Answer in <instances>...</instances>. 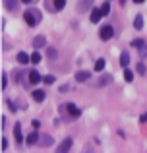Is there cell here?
Segmentation results:
<instances>
[{"instance_id": "cell-1", "label": "cell", "mask_w": 147, "mask_h": 153, "mask_svg": "<svg viewBox=\"0 0 147 153\" xmlns=\"http://www.w3.org/2000/svg\"><path fill=\"white\" fill-rule=\"evenodd\" d=\"M23 19H25L27 25H39L41 23V12L37 10V8H27L25 12H23Z\"/></svg>"}, {"instance_id": "cell-2", "label": "cell", "mask_w": 147, "mask_h": 153, "mask_svg": "<svg viewBox=\"0 0 147 153\" xmlns=\"http://www.w3.org/2000/svg\"><path fill=\"white\" fill-rule=\"evenodd\" d=\"M99 35H101L103 41H109V39H112V37H114V29H112V25H103V27H101V31H99Z\"/></svg>"}, {"instance_id": "cell-3", "label": "cell", "mask_w": 147, "mask_h": 153, "mask_svg": "<svg viewBox=\"0 0 147 153\" xmlns=\"http://www.w3.org/2000/svg\"><path fill=\"white\" fill-rule=\"evenodd\" d=\"M95 0H78V12L83 14V12H89L91 6H93Z\"/></svg>"}, {"instance_id": "cell-4", "label": "cell", "mask_w": 147, "mask_h": 153, "mask_svg": "<svg viewBox=\"0 0 147 153\" xmlns=\"http://www.w3.org/2000/svg\"><path fill=\"white\" fill-rule=\"evenodd\" d=\"M64 108H66V111H68V114L72 116V118H78V116L81 114V112H79V108L75 107L74 103H66V105H64Z\"/></svg>"}, {"instance_id": "cell-5", "label": "cell", "mask_w": 147, "mask_h": 153, "mask_svg": "<svg viewBox=\"0 0 147 153\" xmlns=\"http://www.w3.org/2000/svg\"><path fill=\"white\" fill-rule=\"evenodd\" d=\"M72 138H66L64 140V142H62L60 143V146H58V151H60V153H64V151H70V149H72Z\"/></svg>"}, {"instance_id": "cell-6", "label": "cell", "mask_w": 147, "mask_h": 153, "mask_svg": "<svg viewBox=\"0 0 147 153\" xmlns=\"http://www.w3.org/2000/svg\"><path fill=\"white\" fill-rule=\"evenodd\" d=\"M39 138H41V136H39L37 132L33 130V132H31V134L25 138V143H27V146H33V143H37V142H39Z\"/></svg>"}, {"instance_id": "cell-7", "label": "cell", "mask_w": 147, "mask_h": 153, "mask_svg": "<svg viewBox=\"0 0 147 153\" xmlns=\"http://www.w3.org/2000/svg\"><path fill=\"white\" fill-rule=\"evenodd\" d=\"M47 45V39L43 37V35H37V37L33 39V49H41V47Z\"/></svg>"}, {"instance_id": "cell-8", "label": "cell", "mask_w": 147, "mask_h": 153, "mask_svg": "<svg viewBox=\"0 0 147 153\" xmlns=\"http://www.w3.org/2000/svg\"><path fill=\"white\" fill-rule=\"evenodd\" d=\"M14 138H16V142H18V143L23 142V134H21V126H19V124H16V126H14Z\"/></svg>"}, {"instance_id": "cell-9", "label": "cell", "mask_w": 147, "mask_h": 153, "mask_svg": "<svg viewBox=\"0 0 147 153\" xmlns=\"http://www.w3.org/2000/svg\"><path fill=\"white\" fill-rule=\"evenodd\" d=\"M89 78H91V74H89V72H85V70H81V72L75 74V82H87Z\"/></svg>"}, {"instance_id": "cell-10", "label": "cell", "mask_w": 147, "mask_h": 153, "mask_svg": "<svg viewBox=\"0 0 147 153\" xmlns=\"http://www.w3.org/2000/svg\"><path fill=\"white\" fill-rule=\"evenodd\" d=\"M33 101H37V103H43V101H45V91H41V89H35V91H33Z\"/></svg>"}, {"instance_id": "cell-11", "label": "cell", "mask_w": 147, "mask_h": 153, "mask_svg": "<svg viewBox=\"0 0 147 153\" xmlns=\"http://www.w3.org/2000/svg\"><path fill=\"white\" fill-rule=\"evenodd\" d=\"M110 82H112V76H110V74H105L101 79H99V83H97V85H99V87H103V85H109Z\"/></svg>"}, {"instance_id": "cell-12", "label": "cell", "mask_w": 147, "mask_h": 153, "mask_svg": "<svg viewBox=\"0 0 147 153\" xmlns=\"http://www.w3.org/2000/svg\"><path fill=\"white\" fill-rule=\"evenodd\" d=\"M101 18H103V12L101 10H93V12H91V22H93V23L101 22Z\"/></svg>"}, {"instance_id": "cell-13", "label": "cell", "mask_w": 147, "mask_h": 153, "mask_svg": "<svg viewBox=\"0 0 147 153\" xmlns=\"http://www.w3.org/2000/svg\"><path fill=\"white\" fill-rule=\"evenodd\" d=\"M64 6H66V0H52V10H54V12L62 10Z\"/></svg>"}, {"instance_id": "cell-14", "label": "cell", "mask_w": 147, "mask_h": 153, "mask_svg": "<svg viewBox=\"0 0 147 153\" xmlns=\"http://www.w3.org/2000/svg\"><path fill=\"white\" fill-rule=\"evenodd\" d=\"M18 62L19 64H27V62H31V56H27L25 52H18Z\"/></svg>"}, {"instance_id": "cell-15", "label": "cell", "mask_w": 147, "mask_h": 153, "mask_svg": "<svg viewBox=\"0 0 147 153\" xmlns=\"http://www.w3.org/2000/svg\"><path fill=\"white\" fill-rule=\"evenodd\" d=\"M29 82L33 83V85L41 82V76H39V72H35V70H33V72H29Z\"/></svg>"}, {"instance_id": "cell-16", "label": "cell", "mask_w": 147, "mask_h": 153, "mask_svg": "<svg viewBox=\"0 0 147 153\" xmlns=\"http://www.w3.org/2000/svg\"><path fill=\"white\" fill-rule=\"evenodd\" d=\"M128 62H130V54L124 51V52L120 54V66H124V68H126V66H128Z\"/></svg>"}, {"instance_id": "cell-17", "label": "cell", "mask_w": 147, "mask_h": 153, "mask_svg": "<svg viewBox=\"0 0 147 153\" xmlns=\"http://www.w3.org/2000/svg\"><path fill=\"white\" fill-rule=\"evenodd\" d=\"M134 27H136L137 31L143 27V18H141V16H136V19H134Z\"/></svg>"}, {"instance_id": "cell-18", "label": "cell", "mask_w": 147, "mask_h": 153, "mask_svg": "<svg viewBox=\"0 0 147 153\" xmlns=\"http://www.w3.org/2000/svg\"><path fill=\"white\" fill-rule=\"evenodd\" d=\"M39 142H41V146H50V143H52V138H50V136H41V138H39Z\"/></svg>"}, {"instance_id": "cell-19", "label": "cell", "mask_w": 147, "mask_h": 153, "mask_svg": "<svg viewBox=\"0 0 147 153\" xmlns=\"http://www.w3.org/2000/svg\"><path fill=\"white\" fill-rule=\"evenodd\" d=\"M132 47H137V49H143V47H145V41H143V39H134V41H132Z\"/></svg>"}, {"instance_id": "cell-20", "label": "cell", "mask_w": 147, "mask_h": 153, "mask_svg": "<svg viewBox=\"0 0 147 153\" xmlns=\"http://www.w3.org/2000/svg\"><path fill=\"white\" fill-rule=\"evenodd\" d=\"M124 79H126V82H132V79H134V72L128 70V68H124Z\"/></svg>"}, {"instance_id": "cell-21", "label": "cell", "mask_w": 147, "mask_h": 153, "mask_svg": "<svg viewBox=\"0 0 147 153\" xmlns=\"http://www.w3.org/2000/svg\"><path fill=\"white\" fill-rule=\"evenodd\" d=\"M31 62H33V64H39V62H41V54H39L37 51H33V54H31Z\"/></svg>"}, {"instance_id": "cell-22", "label": "cell", "mask_w": 147, "mask_h": 153, "mask_svg": "<svg viewBox=\"0 0 147 153\" xmlns=\"http://www.w3.org/2000/svg\"><path fill=\"white\" fill-rule=\"evenodd\" d=\"M103 68H105V60H103V58H99L97 62H95V70H97V72H101Z\"/></svg>"}, {"instance_id": "cell-23", "label": "cell", "mask_w": 147, "mask_h": 153, "mask_svg": "<svg viewBox=\"0 0 147 153\" xmlns=\"http://www.w3.org/2000/svg\"><path fill=\"white\" fill-rule=\"evenodd\" d=\"M47 54H49V58H56V56H58V52H56V49H52V47H50V49L49 51H47Z\"/></svg>"}, {"instance_id": "cell-24", "label": "cell", "mask_w": 147, "mask_h": 153, "mask_svg": "<svg viewBox=\"0 0 147 153\" xmlns=\"http://www.w3.org/2000/svg\"><path fill=\"white\" fill-rule=\"evenodd\" d=\"M43 83H47V85L54 83V76H45V78H43Z\"/></svg>"}, {"instance_id": "cell-25", "label": "cell", "mask_w": 147, "mask_h": 153, "mask_svg": "<svg viewBox=\"0 0 147 153\" xmlns=\"http://www.w3.org/2000/svg\"><path fill=\"white\" fill-rule=\"evenodd\" d=\"M0 85H2V89H6V85H8V76L6 74H2V78H0Z\"/></svg>"}, {"instance_id": "cell-26", "label": "cell", "mask_w": 147, "mask_h": 153, "mask_svg": "<svg viewBox=\"0 0 147 153\" xmlns=\"http://www.w3.org/2000/svg\"><path fill=\"white\" fill-rule=\"evenodd\" d=\"M145 72H147L145 64H143V62H140V64H137V74H145Z\"/></svg>"}, {"instance_id": "cell-27", "label": "cell", "mask_w": 147, "mask_h": 153, "mask_svg": "<svg viewBox=\"0 0 147 153\" xmlns=\"http://www.w3.org/2000/svg\"><path fill=\"white\" fill-rule=\"evenodd\" d=\"M101 12H103V16H106V14H109V12H110V6H109V4H103Z\"/></svg>"}, {"instance_id": "cell-28", "label": "cell", "mask_w": 147, "mask_h": 153, "mask_svg": "<svg viewBox=\"0 0 147 153\" xmlns=\"http://www.w3.org/2000/svg\"><path fill=\"white\" fill-rule=\"evenodd\" d=\"M6 147H8V142H6V140H4V138H2V142H0V149H2V151H4V149H6Z\"/></svg>"}, {"instance_id": "cell-29", "label": "cell", "mask_w": 147, "mask_h": 153, "mask_svg": "<svg viewBox=\"0 0 147 153\" xmlns=\"http://www.w3.org/2000/svg\"><path fill=\"white\" fill-rule=\"evenodd\" d=\"M141 122H147V114H143V116H141Z\"/></svg>"}, {"instance_id": "cell-30", "label": "cell", "mask_w": 147, "mask_h": 153, "mask_svg": "<svg viewBox=\"0 0 147 153\" xmlns=\"http://www.w3.org/2000/svg\"><path fill=\"white\" fill-rule=\"evenodd\" d=\"M134 2H136V4H143L145 0H134Z\"/></svg>"}, {"instance_id": "cell-31", "label": "cell", "mask_w": 147, "mask_h": 153, "mask_svg": "<svg viewBox=\"0 0 147 153\" xmlns=\"http://www.w3.org/2000/svg\"><path fill=\"white\" fill-rule=\"evenodd\" d=\"M21 2H23V4H31V2H33V0H21Z\"/></svg>"}, {"instance_id": "cell-32", "label": "cell", "mask_w": 147, "mask_h": 153, "mask_svg": "<svg viewBox=\"0 0 147 153\" xmlns=\"http://www.w3.org/2000/svg\"><path fill=\"white\" fill-rule=\"evenodd\" d=\"M126 2H128V0H120V4H122V6H126Z\"/></svg>"}]
</instances>
